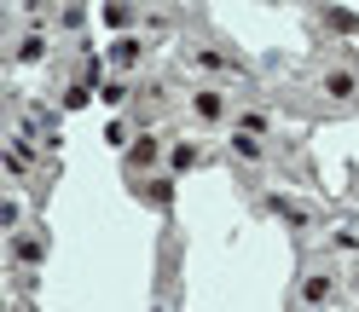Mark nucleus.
<instances>
[{
	"instance_id": "nucleus-1",
	"label": "nucleus",
	"mask_w": 359,
	"mask_h": 312,
	"mask_svg": "<svg viewBox=\"0 0 359 312\" xmlns=\"http://www.w3.org/2000/svg\"><path fill=\"white\" fill-rule=\"evenodd\" d=\"M191 110H198L203 122H215L220 110H226V98H220V93H198V98H191Z\"/></svg>"
},
{
	"instance_id": "nucleus-2",
	"label": "nucleus",
	"mask_w": 359,
	"mask_h": 312,
	"mask_svg": "<svg viewBox=\"0 0 359 312\" xmlns=\"http://www.w3.org/2000/svg\"><path fill=\"white\" fill-rule=\"evenodd\" d=\"M301 301H307V306H319V301H331V277H307V289H301Z\"/></svg>"
},
{
	"instance_id": "nucleus-3",
	"label": "nucleus",
	"mask_w": 359,
	"mask_h": 312,
	"mask_svg": "<svg viewBox=\"0 0 359 312\" xmlns=\"http://www.w3.org/2000/svg\"><path fill=\"white\" fill-rule=\"evenodd\" d=\"M105 24L110 29H128V24H134V6H105Z\"/></svg>"
},
{
	"instance_id": "nucleus-4",
	"label": "nucleus",
	"mask_w": 359,
	"mask_h": 312,
	"mask_svg": "<svg viewBox=\"0 0 359 312\" xmlns=\"http://www.w3.org/2000/svg\"><path fill=\"white\" fill-rule=\"evenodd\" d=\"M232 151H238V156H243V162H261V156H267V151H261V145H255V139H243V134H238V139H232Z\"/></svg>"
},
{
	"instance_id": "nucleus-5",
	"label": "nucleus",
	"mask_w": 359,
	"mask_h": 312,
	"mask_svg": "<svg viewBox=\"0 0 359 312\" xmlns=\"http://www.w3.org/2000/svg\"><path fill=\"white\" fill-rule=\"evenodd\" d=\"M134 162H139V168H145V162H157V139H139L134 145Z\"/></svg>"
},
{
	"instance_id": "nucleus-6",
	"label": "nucleus",
	"mask_w": 359,
	"mask_h": 312,
	"mask_svg": "<svg viewBox=\"0 0 359 312\" xmlns=\"http://www.w3.org/2000/svg\"><path fill=\"white\" fill-rule=\"evenodd\" d=\"M198 162V145H174V168H191Z\"/></svg>"
}]
</instances>
